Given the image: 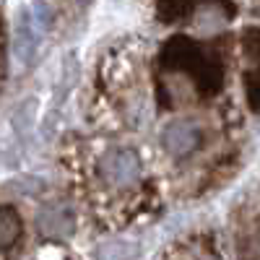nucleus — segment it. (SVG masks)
Here are the masks:
<instances>
[{
    "label": "nucleus",
    "instance_id": "3",
    "mask_svg": "<svg viewBox=\"0 0 260 260\" xmlns=\"http://www.w3.org/2000/svg\"><path fill=\"white\" fill-rule=\"evenodd\" d=\"M76 226V216L65 203H50L39 211V229L50 237H65Z\"/></svg>",
    "mask_w": 260,
    "mask_h": 260
},
{
    "label": "nucleus",
    "instance_id": "5",
    "mask_svg": "<svg viewBox=\"0 0 260 260\" xmlns=\"http://www.w3.org/2000/svg\"><path fill=\"white\" fill-rule=\"evenodd\" d=\"M0 52H3V29H0Z\"/></svg>",
    "mask_w": 260,
    "mask_h": 260
},
{
    "label": "nucleus",
    "instance_id": "2",
    "mask_svg": "<svg viewBox=\"0 0 260 260\" xmlns=\"http://www.w3.org/2000/svg\"><path fill=\"white\" fill-rule=\"evenodd\" d=\"M161 141H164V148L172 159H187L190 154H195L201 148L203 127L195 120H177L164 130Z\"/></svg>",
    "mask_w": 260,
    "mask_h": 260
},
{
    "label": "nucleus",
    "instance_id": "1",
    "mask_svg": "<svg viewBox=\"0 0 260 260\" xmlns=\"http://www.w3.org/2000/svg\"><path fill=\"white\" fill-rule=\"evenodd\" d=\"M94 175L99 187L107 192H130L141 185L143 164L133 148L112 146V148H104L96 156Z\"/></svg>",
    "mask_w": 260,
    "mask_h": 260
},
{
    "label": "nucleus",
    "instance_id": "4",
    "mask_svg": "<svg viewBox=\"0 0 260 260\" xmlns=\"http://www.w3.org/2000/svg\"><path fill=\"white\" fill-rule=\"evenodd\" d=\"M24 237V219L13 206H0V252H8Z\"/></svg>",
    "mask_w": 260,
    "mask_h": 260
}]
</instances>
